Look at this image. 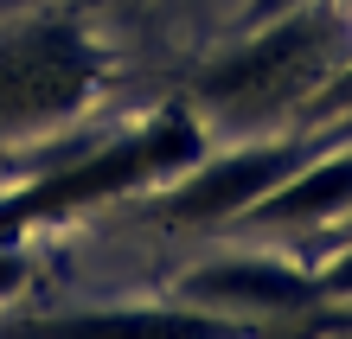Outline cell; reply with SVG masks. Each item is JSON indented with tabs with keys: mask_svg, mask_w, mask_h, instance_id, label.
<instances>
[{
	"mask_svg": "<svg viewBox=\"0 0 352 339\" xmlns=\"http://www.w3.org/2000/svg\"><path fill=\"white\" fill-rule=\"evenodd\" d=\"M199 154H205V122L186 109V102H167V109H154L148 122L122 129L116 141H102L90 154L38 173L32 186H19V193H0V243H13L19 230H32V224L77 218V211H96L109 199H135L148 179L186 173Z\"/></svg>",
	"mask_w": 352,
	"mask_h": 339,
	"instance_id": "1",
	"label": "cell"
},
{
	"mask_svg": "<svg viewBox=\"0 0 352 339\" xmlns=\"http://www.w3.org/2000/svg\"><path fill=\"white\" fill-rule=\"evenodd\" d=\"M346 26L352 19L333 0H307V7L269 19V26H250V39L237 52H224L199 77V102L212 116H224L231 129H250L256 116H276V109L320 96V77L340 58Z\"/></svg>",
	"mask_w": 352,
	"mask_h": 339,
	"instance_id": "2",
	"label": "cell"
},
{
	"mask_svg": "<svg viewBox=\"0 0 352 339\" xmlns=\"http://www.w3.org/2000/svg\"><path fill=\"white\" fill-rule=\"evenodd\" d=\"M109 83L102 45L77 19H19L0 32V141L58 129Z\"/></svg>",
	"mask_w": 352,
	"mask_h": 339,
	"instance_id": "3",
	"label": "cell"
},
{
	"mask_svg": "<svg viewBox=\"0 0 352 339\" xmlns=\"http://www.w3.org/2000/svg\"><path fill=\"white\" fill-rule=\"evenodd\" d=\"M301 160H307L301 141H250V147H231V154H212V160L199 154V160L179 173L173 193L154 199V218H160V224H179V230L231 224V218H243L263 193H276Z\"/></svg>",
	"mask_w": 352,
	"mask_h": 339,
	"instance_id": "4",
	"label": "cell"
},
{
	"mask_svg": "<svg viewBox=\"0 0 352 339\" xmlns=\"http://www.w3.org/2000/svg\"><path fill=\"white\" fill-rule=\"evenodd\" d=\"M0 339H250L237 320L186 307H84V314H38L0 327Z\"/></svg>",
	"mask_w": 352,
	"mask_h": 339,
	"instance_id": "5",
	"label": "cell"
},
{
	"mask_svg": "<svg viewBox=\"0 0 352 339\" xmlns=\"http://www.w3.org/2000/svg\"><path fill=\"white\" fill-rule=\"evenodd\" d=\"M346 211H352V154H333V160H301L243 218L250 224H320V218H346Z\"/></svg>",
	"mask_w": 352,
	"mask_h": 339,
	"instance_id": "6",
	"label": "cell"
},
{
	"mask_svg": "<svg viewBox=\"0 0 352 339\" xmlns=\"http://www.w3.org/2000/svg\"><path fill=\"white\" fill-rule=\"evenodd\" d=\"M295 7H307V0H250L237 26H243V32H250V26H269V19H282V13H295Z\"/></svg>",
	"mask_w": 352,
	"mask_h": 339,
	"instance_id": "7",
	"label": "cell"
},
{
	"mask_svg": "<svg viewBox=\"0 0 352 339\" xmlns=\"http://www.w3.org/2000/svg\"><path fill=\"white\" fill-rule=\"evenodd\" d=\"M314 294H352V250H346L327 275H314Z\"/></svg>",
	"mask_w": 352,
	"mask_h": 339,
	"instance_id": "8",
	"label": "cell"
},
{
	"mask_svg": "<svg viewBox=\"0 0 352 339\" xmlns=\"http://www.w3.org/2000/svg\"><path fill=\"white\" fill-rule=\"evenodd\" d=\"M314 102H320V109H340V102H352V65H346V71H340L333 83H327V90H320Z\"/></svg>",
	"mask_w": 352,
	"mask_h": 339,
	"instance_id": "9",
	"label": "cell"
},
{
	"mask_svg": "<svg viewBox=\"0 0 352 339\" xmlns=\"http://www.w3.org/2000/svg\"><path fill=\"white\" fill-rule=\"evenodd\" d=\"M77 7H129V0H77Z\"/></svg>",
	"mask_w": 352,
	"mask_h": 339,
	"instance_id": "10",
	"label": "cell"
},
{
	"mask_svg": "<svg viewBox=\"0 0 352 339\" xmlns=\"http://www.w3.org/2000/svg\"><path fill=\"white\" fill-rule=\"evenodd\" d=\"M0 7H19V0H0Z\"/></svg>",
	"mask_w": 352,
	"mask_h": 339,
	"instance_id": "11",
	"label": "cell"
}]
</instances>
